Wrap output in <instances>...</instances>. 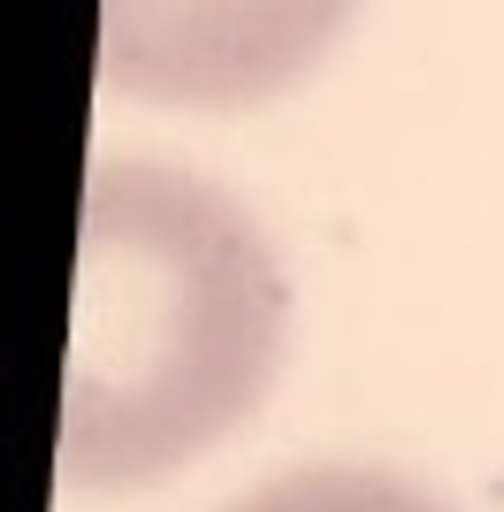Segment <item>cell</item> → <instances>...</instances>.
I'll return each mask as SVG.
<instances>
[{"mask_svg":"<svg viewBox=\"0 0 504 512\" xmlns=\"http://www.w3.org/2000/svg\"><path fill=\"white\" fill-rule=\"evenodd\" d=\"M283 314V268L222 184L100 161L77 207L62 482L115 497L184 474L268 398Z\"/></svg>","mask_w":504,"mask_h":512,"instance_id":"cell-1","label":"cell"},{"mask_svg":"<svg viewBox=\"0 0 504 512\" xmlns=\"http://www.w3.org/2000/svg\"><path fill=\"white\" fill-rule=\"evenodd\" d=\"M230 512H443V505L375 467H298V474L260 482L252 497H237Z\"/></svg>","mask_w":504,"mask_h":512,"instance_id":"cell-2","label":"cell"}]
</instances>
